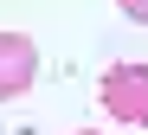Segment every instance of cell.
<instances>
[{
    "mask_svg": "<svg viewBox=\"0 0 148 135\" xmlns=\"http://www.w3.org/2000/svg\"><path fill=\"white\" fill-rule=\"evenodd\" d=\"M97 97H103V116L129 122V129H148V64H110Z\"/></svg>",
    "mask_w": 148,
    "mask_h": 135,
    "instance_id": "1",
    "label": "cell"
},
{
    "mask_svg": "<svg viewBox=\"0 0 148 135\" xmlns=\"http://www.w3.org/2000/svg\"><path fill=\"white\" fill-rule=\"evenodd\" d=\"M71 135H103V129H71Z\"/></svg>",
    "mask_w": 148,
    "mask_h": 135,
    "instance_id": "4",
    "label": "cell"
},
{
    "mask_svg": "<svg viewBox=\"0 0 148 135\" xmlns=\"http://www.w3.org/2000/svg\"><path fill=\"white\" fill-rule=\"evenodd\" d=\"M116 7L129 13V19H142V26H148V0H116Z\"/></svg>",
    "mask_w": 148,
    "mask_h": 135,
    "instance_id": "3",
    "label": "cell"
},
{
    "mask_svg": "<svg viewBox=\"0 0 148 135\" xmlns=\"http://www.w3.org/2000/svg\"><path fill=\"white\" fill-rule=\"evenodd\" d=\"M32 77H39V45L26 32H0V103L26 97Z\"/></svg>",
    "mask_w": 148,
    "mask_h": 135,
    "instance_id": "2",
    "label": "cell"
}]
</instances>
